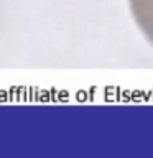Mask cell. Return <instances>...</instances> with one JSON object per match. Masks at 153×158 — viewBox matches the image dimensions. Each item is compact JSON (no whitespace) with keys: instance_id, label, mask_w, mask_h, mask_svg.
Returning a JSON list of instances; mask_svg holds the SVG:
<instances>
[{"instance_id":"1","label":"cell","mask_w":153,"mask_h":158,"mask_svg":"<svg viewBox=\"0 0 153 158\" xmlns=\"http://www.w3.org/2000/svg\"><path fill=\"white\" fill-rule=\"evenodd\" d=\"M128 7L138 30L153 46V0H128Z\"/></svg>"}]
</instances>
